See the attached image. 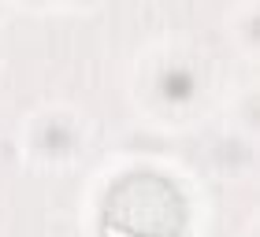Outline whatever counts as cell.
Here are the masks:
<instances>
[{"mask_svg": "<svg viewBox=\"0 0 260 237\" xmlns=\"http://www.w3.org/2000/svg\"><path fill=\"white\" fill-rule=\"evenodd\" d=\"M182 219V200L160 174H126L104 211V222L126 237H179Z\"/></svg>", "mask_w": 260, "mask_h": 237, "instance_id": "cell-1", "label": "cell"}]
</instances>
